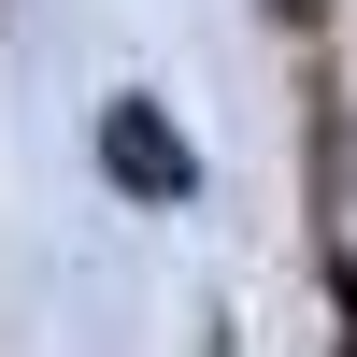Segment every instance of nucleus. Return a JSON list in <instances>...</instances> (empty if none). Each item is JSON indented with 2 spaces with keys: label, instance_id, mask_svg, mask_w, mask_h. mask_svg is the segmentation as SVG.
Listing matches in <instances>:
<instances>
[{
  "label": "nucleus",
  "instance_id": "nucleus-1",
  "mask_svg": "<svg viewBox=\"0 0 357 357\" xmlns=\"http://www.w3.org/2000/svg\"><path fill=\"white\" fill-rule=\"evenodd\" d=\"M100 186L114 200H186L200 158H186V129H172L158 100H100Z\"/></svg>",
  "mask_w": 357,
  "mask_h": 357
},
{
  "label": "nucleus",
  "instance_id": "nucleus-2",
  "mask_svg": "<svg viewBox=\"0 0 357 357\" xmlns=\"http://www.w3.org/2000/svg\"><path fill=\"white\" fill-rule=\"evenodd\" d=\"M343 357H357V286H343Z\"/></svg>",
  "mask_w": 357,
  "mask_h": 357
}]
</instances>
